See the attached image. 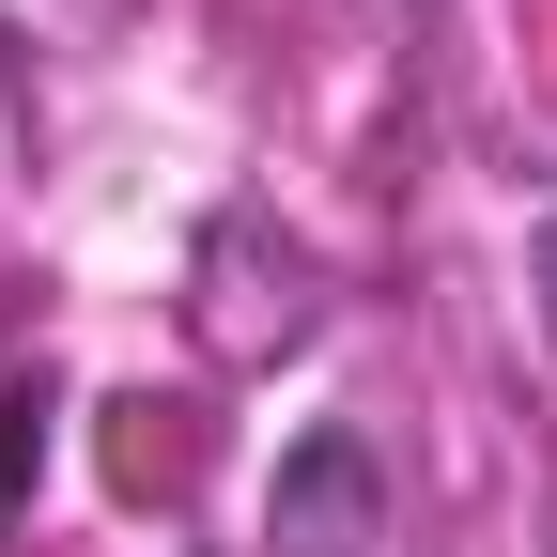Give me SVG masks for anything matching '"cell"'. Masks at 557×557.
Listing matches in <instances>:
<instances>
[{"instance_id":"obj_1","label":"cell","mask_w":557,"mask_h":557,"mask_svg":"<svg viewBox=\"0 0 557 557\" xmlns=\"http://www.w3.org/2000/svg\"><path fill=\"white\" fill-rule=\"evenodd\" d=\"M263 527H278V557H357V542H387V465H372V434H357V418H325V434H295V449H278Z\"/></svg>"},{"instance_id":"obj_2","label":"cell","mask_w":557,"mask_h":557,"mask_svg":"<svg viewBox=\"0 0 557 557\" xmlns=\"http://www.w3.org/2000/svg\"><path fill=\"white\" fill-rule=\"evenodd\" d=\"M47 372H16V387H0V527H16V496H32V480H47Z\"/></svg>"},{"instance_id":"obj_3","label":"cell","mask_w":557,"mask_h":557,"mask_svg":"<svg viewBox=\"0 0 557 557\" xmlns=\"http://www.w3.org/2000/svg\"><path fill=\"white\" fill-rule=\"evenodd\" d=\"M542 341H557V218H542Z\"/></svg>"}]
</instances>
